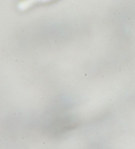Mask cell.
<instances>
[{
	"mask_svg": "<svg viewBox=\"0 0 135 149\" xmlns=\"http://www.w3.org/2000/svg\"><path fill=\"white\" fill-rule=\"evenodd\" d=\"M50 1H51V0H23L21 3H19V7L20 9L25 10L28 9L36 3H46V2Z\"/></svg>",
	"mask_w": 135,
	"mask_h": 149,
	"instance_id": "6da1fadb",
	"label": "cell"
}]
</instances>
